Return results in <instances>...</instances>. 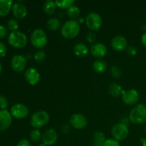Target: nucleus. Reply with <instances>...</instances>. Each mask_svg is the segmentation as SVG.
<instances>
[{
	"label": "nucleus",
	"mask_w": 146,
	"mask_h": 146,
	"mask_svg": "<svg viewBox=\"0 0 146 146\" xmlns=\"http://www.w3.org/2000/svg\"><path fill=\"white\" fill-rule=\"evenodd\" d=\"M67 15L71 18V19H75L78 18L80 15V9L76 5L73 4L72 6L66 9Z\"/></svg>",
	"instance_id": "393cba45"
},
{
	"label": "nucleus",
	"mask_w": 146,
	"mask_h": 146,
	"mask_svg": "<svg viewBox=\"0 0 146 146\" xmlns=\"http://www.w3.org/2000/svg\"><path fill=\"white\" fill-rule=\"evenodd\" d=\"M80 32V24L77 20L70 19L63 24L61 29V35L66 38H75Z\"/></svg>",
	"instance_id": "f257e3e1"
},
{
	"label": "nucleus",
	"mask_w": 146,
	"mask_h": 146,
	"mask_svg": "<svg viewBox=\"0 0 146 146\" xmlns=\"http://www.w3.org/2000/svg\"><path fill=\"white\" fill-rule=\"evenodd\" d=\"M123 91V88L117 83H112L108 87V92L112 96L118 97L122 96Z\"/></svg>",
	"instance_id": "aec40b11"
},
{
	"label": "nucleus",
	"mask_w": 146,
	"mask_h": 146,
	"mask_svg": "<svg viewBox=\"0 0 146 146\" xmlns=\"http://www.w3.org/2000/svg\"><path fill=\"white\" fill-rule=\"evenodd\" d=\"M46 58V54L42 50L36 51L34 55V59L36 63H41L45 60Z\"/></svg>",
	"instance_id": "c85d7f7f"
},
{
	"label": "nucleus",
	"mask_w": 146,
	"mask_h": 146,
	"mask_svg": "<svg viewBox=\"0 0 146 146\" xmlns=\"http://www.w3.org/2000/svg\"><path fill=\"white\" fill-rule=\"evenodd\" d=\"M8 34V28L4 25H0V38H3Z\"/></svg>",
	"instance_id": "473e14b6"
},
{
	"label": "nucleus",
	"mask_w": 146,
	"mask_h": 146,
	"mask_svg": "<svg viewBox=\"0 0 146 146\" xmlns=\"http://www.w3.org/2000/svg\"><path fill=\"white\" fill-rule=\"evenodd\" d=\"M93 68L96 73H104L107 69V64L104 60L97 59L93 64Z\"/></svg>",
	"instance_id": "412c9836"
},
{
	"label": "nucleus",
	"mask_w": 146,
	"mask_h": 146,
	"mask_svg": "<svg viewBox=\"0 0 146 146\" xmlns=\"http://www.w3.org/2000/svg\"><path fill=\"white\" fill-rule=\"evenodd\" d=\"M106 140V139L104 133L96 131L94 135V146H103Z\"/></svg>",
	"instance_id": "b1692460"
},
{
	"label": "nucleus",
	"mask_w": 146,
	"mask_h": 146,
	"mask_svg": "<svg viewBox=\"0 0 146 146\" xmlns=\"http://www.w3.org/2000/svg\"><path fill=\"white\" fill-rule=\"evenodd\" d=\"M1 71H2V65H1V64L0 63V74L1 73Z\"/></svg>",
	"instance_id": "79ce46f5"
},
{
	"label": "nucleus",
	"mask_w": 146,
	"mask_h": 146,
	"mask_svg": "<svg viewBox=\"0 0 146 146\" xmlns=\"http://www.w3.org/2000/svg\"><path fill=\"white\" fill-rule=\"evenodd\" d=\"M30 138L34 142L37 143L42 138V135H41V132L38 129H34L31 131L30 133Z\"/></svg>",
	"instance_id": "bb28decb"
},
{
	"label": "nucleus",
	"mask_w": 146,
	"mask_h": 146,
	"mask_svg": "<svg viewBox=\"0 0 146 146\" xmlns=\"http://www.w3.org/2000/svg\"><path fill=\"white\" fill-rule=\"evenodd\" d=\"M55 2L57 7L59 8L67 9L74 4V0H61V1H55Z\"/></svg>",
	"instance_id": "a878e982"
},
{
	"label": "nucleus",
	"mask_w": 146,
	"mask_h": 146,
	"mask_svg": "<svg viewBox=\"0 0 146 146\" xmlns=\"http://www.w3.org/2000/svg\"><path fill=\"white\" fill-rule=\"evenodd\" d=\"M56 4L54 1H46L43 6V10L44 12L47 14H53L55 13L56 9Z\"/></svg>",
	"instance_id": "4be33fe9"
},
{
	"label": "nucleus",
	"mask_w": 146,
	"mask_h": 146,
	"mask_svg": "<svg viewBox=\"0 0 146 146\" xmlns=\"http://www.w3.org/2000/svg\"><path fill=\"white\" fill-rule=\"evenodd\" d=\"M7 28L12 31H17L19 28V22L16 19H10L7 21Z\"/></svg>",
	"instance_id": "cd10ccee"
},
{
	"label": "nucleus",
	"mask_w": 146,
	"mask_h": 146,
	"mask_svg": "<svg viewBox=\"0 0 146 146\" xmlns=\"http://www.w3.org/2000/svg\"><path fill=\"white\" fill-rule=\"evenodd\" d=\"M43 143L47 146L53 145L56 143L58 139V134L56 131L53 128H49L46 130L42 135Z\"/></svg>",
	"instance_id": "4468645a"
},
{
	"label": "nucleus",
	"mask_w": 146,
	"mask_h": 146,
	"mask_svg": "<svg viewBox=\"0 0 146 146\" xmlns=\"http://www.w3.org/2000/svg\"><path fill=\"white\" fill-rule=\"evenodd\" d=\"M111 47L113 48L115 51H122L125 50L128 46V41L127 39L124 36L121 35H118L114 36L112 38L111 42Z\"/></svg>",
	"instance_id": "2eb2a0df"
},
{
	"label": "nucleus",
	"mask_w": 146,
	"mask_h": 146,
	"mask_svg": "<svg viewBox=\"0 0 146 146\" xmlns=\"http://www.w3.org/2000/svg\"><path fill=\"white\" fill-rule=\"evenodd\" d=\"M38 146H47V145H45V144H44V143H41V144H39Z\"/></svg>",
	"instance_id": "37998d69"
},
{
	"label": "nucleus",
	"mask_w": 146,
	"mask_h": 146,
	"mask_svg": "<svg viewBox=\"0 0 146 146\" xmlns=\"http://www.w3.org/2000/svg\"><path fill=\"white\" fill-rule=\"evenodd\" d=\"M27 59L25 56L17 54L11 58V67L16 72H21L27 66Z\"/></svg>",
	"instance_id": "6e6552de"
},
{
	"label": "nucleus",
	"mask_w": 146,
	"mask_h": 146,
	"mask_svg": "<svg viewBox=\"0 0 146 146\" xmlns=\"http://www.w3.org/2000/svg\"><path fill=\"white\" fill-rule=\"evenodd\" d=\"M127 53L128 54V55L131 56H134L136 55L137 54V48L135 46H128L127 48Z\"/></svg>",
	"instance_id": "72a5a7b5"
},
{
	"label": "nucleus",
	"mask_w": 146,
	"mask_h": 146,
	"mask_svg": "<svg viewBox=\"0 0 146 146\" xmlns=\"http://www.w3.org/2000/svg\"><path fill=\"white\" fill-rule=\"evenodd\" d=\"M87 123L86 118L81 113H75L70 118V124L76 129H83Z\"/></svg>",
	"instance_id": "9b49d317"
},
{
	"label": "nucleus",
	"mask_w": 146,
	"mask_h": 146,
	"mask_svg": "<svg viewBox=\"0 0 146 146\" xmlns=\"http://www.w3.org/2000/svg\"><path fill=\"white\" fill-rule=\"evenodd\" d=\"M12 123V115L7 110L0 111V131L8 129Z\"/></svg>",
	"instance_id": "ddd939ff"
},
{
	"label": "nucleus",
	"mask_w": 146,
	"mask_h": 146,
	"mask_svg": "<svg viewBox=\"0 0 146 146\" xmlns=\"http://www.w3.org/2000/svg\"><path fill=\"white\" fill-rule=\"evenodd\" d=\"M91 54L96 58H101L106 55L107 47L102 43H96L91 47Z\"/></svg>",
	"instance_id": "dca6fc26"
},
{
	"label": "nucleus",
	"mask_w": 146,
	"mask_h": 146,
	"mask_svg": "<svg viewBox=\"0 0 146 146\" xmlns=\"http://www.w3.org/2000/svg\"><path fill=\"white\" fill-rule=\"evenodd\" d=\"M74 52L77 56L83 58L88 54V48L84 43H77L74 46Z\"/></svg>",
	"instance_id": "a211bd4d"
},
{
	"label": "nucleus",
	"mask_w": 146,
	"mask_h": 146,
	"mask_svg": "<svg viewBox=\"0 0 146 146\" xmlns=\"http://www.w3.org/2000/svg\"><path fill=\"white\" fill-rule=\"evenodd\" d=\"M141 42L145 46H146V32L144 33L141 36Z\"/></svg>",
	"instance_id": "58836bf2"
},
{
	"label": "nucleus",
	"mask_w": 146,
	"mask_h": 146,
	"mask_svg": "<svg viewBox=\"0 0 146 146\" xmlns=\"http://www.w3.org/2000/svg\"><path fill=\"white\" fill-rule=\"evenodd\" d=\"M103 146H121L119 141H116L114 138H109L106 140L103 144Z\"/></svg>",
	"instance_id": "7c9ffc66"
},
{
	"label": "nucleus",
	"mask_w": 146,
	"mask_h": 146,
	"mask_svg": "<svg viewBox=\"0 0 146 146\" xmlns=\"http://www.w3.org/2000/svg\"><path fill=\"white\" fill-rule=\"evenodd\" d=\"M25 79L30 85L35 86L40 81V74L37 69L35 68H29L26 70L24 74Z\"/></svg>",
	"instance_id": "f8f14e48"
},
{
	"label": "nucleus",
	"mask_w": 146,
	"mask_h": 146,
	"mask_svg": "<svg viewBox=\"0 0 146 146\" xmlns=\"http://www.w3.org/2000/svg\"><path fill=\"white\" fill-rule=\"evenodd\" d=\"M13 15L17 19H22L27 15V9L24 4L20 2L15 3L12 7Z\"/></svg>",
	"instance_id": "f3484780"
},
{
	"label": "nucleus",
	"mask_w": 146,
	"mask_h": 146,
	"mask_svg": "<svg viewBox=\"0 0 146 146\" xmlns=\"http://www.w3.org/2000/svg\"><path fill=\"white\" fill-rule=\"evenodd\" d=\"M130 121L134 124H143L146 123V106L137 104L132 108L128 115Z\"/></svg>",
	"instance_id": "f03ea898"
},
{
	"label": "nucleus",
	"mask_w": 146,
	"mask_h": 146,
	"mask_svg": "<svg viewBox=\"0 0 146 146\" xmlns=\"http://www.w3.org/2000/svg\"><path fill=\"white\" fill-rule=\"evenodd\" d=\"M102 18L96 12H90L86 17L87 27L92 31H97L102 26Z\"/></svg>",
	"instance_id": "0eeeda50"
},
{
	"label": "nucleus",
	"mask_w": 146,
	"mask_h": 146,
	"mask_svg": "<svg viewBox=\"0 0 146 146\" xmlns=\"http://www.w3.org/2000/svg\"><path fill=\"white\" fill-rule=\"evenodd\" d=\"M145 133H146V125H145Z\"/></svg>",
	"instance_id": "c03bdc74"
},
{
	"label": "nucleus",
	"mask_w": 146,
	"mask_h": 146,
	"mask_svg": "<svg viewBox=\"0 0 146 146\" xmlns=\"http://www.w3.org/2000/svg\"><path fill=\"white\" fill-rule=\"evenodd\" d=\"M111 134L115 140L118 141L126 139L129 134V129L128 125L118 123L115 124L111 129Z\"/></svg>",
	"instance_id": "423d86ee"
},
{
	"label": "nucleus",
	"mask_w": 146,
	"mask_h": 146,
	"mask_svg": "<svg viewBox=\"0 0 146 146\" xmlns=\"http://www.w3.org/2000/svg\"><path fill=\"white\" fill-rule=\"evenodd\" d=\"M141 143H142L143 146H146V139H145V138L141 139Z\"/></svg>",
	"instance_id": "a19ab883"
},
{
	"label": "nucleus",
	"mask_w": 146,
	"mask_h": 146,
	"mask_svg": "<svg viewBox=\"0 0 146 146\" xmlns=\"http://www.w3.org/2000/svg\"><path fill=\"white\" fill-rule=\"evenodd\" d=\"M8 106V101L4 96H0V109L5 110Z\"/></svg>",
	"instance_id": "2f4dec72"
},
{
	"label": "nucleus",
	"mask_w": 146,
	"mask_h": 146,
	"mask_svg": "<svg viewBox=\"0 0 146 146\" xmlns=\"http://www.w3.org/2000/svg\"><path fill=\"white\" fill-rule=\"evenodd\" d=\"M12 4L11 0H0V17H4L9 14L13 7Z\"/></svg>",
	"instance_id": "6ab92c4d"
},
{
	"label": "nucleus",
	"mask_w": 146,
	"mask_h": 146,
	"mask_svg": "<svg viewBox=\"0 0 146 146\" xmlns=\"http://www.w3.org/2000/svg\"><path fill=\"white\" fill-rule=\"evenodd\" d=\"M61 129H62V131H64V133H67L68 132V131H69V126H68V125H63Z\"/></svg>",
	"instance_id": "ea45409f"
},
{
	"label": "nucleus",
	"mask_w": 146,
	"mask_h": 146,
	"mask_svg": "<svg viewBox=\"0 0 146 146\" xmlns=\"http://www.w3.org/2000/svg\"><path fill=\"white\" fill-rule=\"evenodd\" d=\"M29 111L27 106L22 104H16L11 108V114L14 118L23 119L28 115Z\"/></svg>",
	"instance_id": "9d476101"
},
{
	"label": "nucleus",
	"mask_w": 146,
	"mask_h": 146,
	"mask_svg": "<svg viewBox=\"0 0 146 146\" xmlns=\"http://www.w3.org/2000/svg\"><path fill=\"white\" fill-rule=\"evenodd\" d=\"M6 54H7V46L4 43L0 41V56H5Z\"/></svg>",
	"instance_id": "f704fd0d"
},
{
	"label": "nucleus",
	"mask_w": 146,
	"mask_h": 146,
	"mask_svg": "<svg viewBox=\"0 0 146 146\" xmlns=\"http://www.w3.org/2000/svg\"><path fill=\"white\" fill-rule=\"evenodd\" d=\"M111 74L114 78H119L121 75V71L117 66H113L111 68Z\"/></svg>",
	"instance_id": "c756f323"
},
{
	"label": "nucleus",
	"mask_w": 146,
	"mask_h": 146,
	"mask_svg": "<svg viewBox=\"0 0 146 146\" xmlns=\"http://www.w3.org/2000/svg\"><path fill=\"white\" fill-rule=\"evenodd\" d=\"M27 36L24 33L19 31H12L8 37V42L11 46L17 48H24L27 44Z\"/></svg>",
	"instance_id": "20e7f679"
},
{
	"label": "nucleus",
	"mask_w": 146,
	"mask_h": 146,
	"mask_svg": "<svg viewBox=\"0 0 146 146\" xmlns=\"http://www.w3.org/2000/svg\"><path fill=\"white\" fill-rule=\"evenodd\" d=\"M17 146H31V144L30 143V142L28 140L22 139L19 141Z\"/></svg>",
	"instance_id": "e433bc0d"
},
{
	"label": "nucleus",
	"mask_w": 146,
	"mask_h": 146,
	"mask_svg": "<svg viewBox=\"0 0 146 146\" xmlns=\"http://www.w3.org/2000/svg\"><path fill=\"white\" fill-rule=\"evenodd\" d=\"M46 26L47 28L51 31H56L61 27V21L58 18L53 17L47 21Z\"/></svg>",
	"instance_id": "5701e85b"
},
{
	"label": "nucleus",
	"mask_w": 146,
	"mask_h": 146,
	"mask_svg": "<svg viewBox=\"0 0 146 146\" xmlns=\"http://www.w3.org/2000/svg\"><path fill=\"white\" fill-rule=\"evenodd\" d=\"M140 98L139 94L135 89H129L123 91L122 100L127 105H135L138 102Z\"/></svg>",
	"instance_id": "1a4fd4ad"
},
{
	"label": "nucleus",
	"mask_w": 146,
	"mask_h": 146,
	"mask_svg": "<svg viewBox=\"0 0 146 146\" xmlns=\"http://www.w3.org/2000/svg\"><path fill=\"white\" fill-rule=\"evenodd\" d=\"M87 40H88V42L90 43H93L95 41L96 38V36L94 33L92 32H89L88 34H87Z\"/></svg>",
	"instance_id": "c9c22d12"
},
{
	"label": "nucleus",
	"mask_w": 146,
	"mask_h": 146,
	"mask_svg": "<svg viewBox=\"0 0 146 146\" xmlns=\"http://www.w3.org/2000/svg\"><path fill=\"white\" fill-rule=\"evenodd\" d=\"M48 41L46 31L42 29H36L31 33L30 41L36 48H42L46 46Z\"/></svg>",
	"instance_id": "7ed1b4c3"
},
{
	"label": "nucleus",
	"mask_w": 146,
	"mask_h": 146,
	"mask_svg": "<svg viewBox=\"0 0 146 146\" xmlns=\"http://www.w3.org/2000/svg\"><path fill=\"white\" fill-rule=\"evenodd\" d=\"M129 121H130L129 118H123L122 119H121V122H120V123H121L124 124V125H128V123H129Z\"/></svg>",
	"instance_id": "4c0bfd02"
},
{
	"label": "nucleus",
	"mask_w": 146,
	"mask_h": 146,
	"mask_svg": "<svg viewBox=\"0 0 146 146\" xmlns=\"http://www.w3.org/2000/svg\"><path fill=\"white\" fill-rule=\"evenodd\" d=\"M49 115L46 111H38L31 115L30 123L33 128L38 129L46 125L49 121Z\"/></svg>",
	"instance_id": "39448f33"
}]
</instances>
